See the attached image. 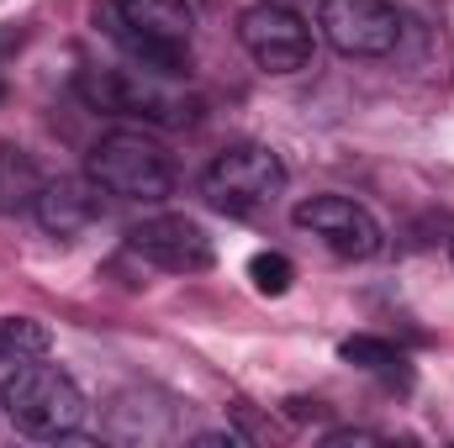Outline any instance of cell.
Returning a JSON list of instances; mask_svg holds the SVG:
<instances>
[{"mask_svg": "<svg viewBox=\"0 0 454 448\" xmlns=\"http://www.w3.org/2000/svg\"><path fill=\"white\" fill-rule=\"evenodd\" d=\"M0 406H5V422L21 438H37V444L74 438L80 422H85V412H90L80 380L69 369H59V364H43V359H27V364L5 369Z\"/></svg>", "mask_w": 454, "mask_h": 448, "instance_id": "6da1fadb", "label": "cell"}, {"mask_svg": "<svg viewBox=\"0 0 454 448\" xmlns=\"http://www.w3.org/2000/svg\"><path fill=\"white\" fill-rule=\"evenodd\" d=\"M90 180L116 196V201H143V206H159L175 196V158L143 137V132H127L116 127L106 132L96 148H90Z\"/></svg>", "mask_w": 454, "mask_h": 448, "instance_id": "7a4b0ae2", "label": "cell"}, {"mask_svg": "<svg viewBox=\"0 0 454 448\" xmlns=\"http://www.w3.org/2000/svg\"><path fill=\"white\" fill-rule=\"evenodd\" d=\"M112 37L148 69L175 74L191 58V5L185 0H112Z\"/></svg>", "mask_w": 454, "mask_h": 448, "instance_id": "3957f363", "label": "cell"}, {"mask_svg": "<svg viewBox=\"0 0 454 448\" xmlns=\"http://www.w3.org/2000/svg\"><path fill=\"white\" fill-rule=\"evenodd\" d=\"M280 190H286V164L264 143H232L201 169V196L227 217H248L270 206Z\"/></svg>", "mask_w": 454, "mask_h": 448, "instance_id": "277c9868", "label": "cell"}, {"mask_svg": "<svg viewBox=\"0 0 454 448\" xmlns=\"http://www.w3.org/2000/svg\"><path fill=\"white\" fill-rule=\"evenodd\" d=\"M80 96L85 106L96 112H112V116H143V121H191L196 106L191 96H175L159 69L148 64H132V69H85L80 74Z\"/></svg>", "mask_w": 454, "mask_h": 448, "instance_id": "5b68a950", "label": "cell"}, {"mask_svg": "<svg viewBox=\"0 0 454 448\" xmlns=\"http://www.w3.org/2000/svg\"><path fill=\"white\" fill-rule=\"evenodd\" d=\"M238 42L264 74H296L312 64V27L280 0H259L238 16Z\"/></svg>", "mask_w": 454, "mask_h": 448, "instance_id": "8992f818", "label": "cell"}, {"mask_svg": "<svg viewBox=\"0 0 454 448\" xmlns=\"http://www.w3.org/2000/svg\"><path fill=\"white\" fill-rule=\"evenodd\" d=\"M317 27L343 58H386L402 37V16L391 0H323Z\"/></svg>", "mask_w": 454, "mask_h": 448, "instance_id": "52a82bcc", "label": "cell"}, {"mask_svg": "<svg viewBox=\"0 0 454 448\" xmlns=\"http://www.w3.org/2000/svg\"><path fill=\"white\" fill-rule=\"evenodd\" d=\"M127 248L164 274H207L217 264L207 227L191 217H148V222L127 227Z\"/></svg>", "mask_w": 454, "mask_h": 448, "instance_id": "ba28073f", "label": "cell"}, {"mask_svg": "<svg viewBox=\"0 0 454 448\" xmlns=\"http://www.w3.org/2000/svg\"><path fill=\"white\" fill-rule=\"evenodd\" d=\"M291 222L301 227V232H312V237H323L339 259H375L386 248L380 222L359 201H348V196H307L291 212Z\"/></svg>", "mask_w": 454, "mask_h": 448, "instance_id": "9c48e42d", "label": "cell"}, {"mask_svg": "<svg viewBox=\"0 0 454 448\" xmlns=\"http://www.w3.org/2000/svg\"><path fill=\"white\" fill-rule=\"evenodd\" d=\"M32 217L48 237H80L101 222V185L96 180H43Z\"/></svg>", "mask_w": 454, "mask_h": 448, "instance_id": "30bf717a", "label": "cell"}, {"mask_svg": "<svg viewBox=\"0 0 454 448\" xmlns=\"http://www.w3.org/2000/svg\"><path fill=\"white\" fill-rule=\"evenodd\" d=\"M37 190H43L37 164H32L21 148H0V217H5V212H32Z\"/></svg>", "mask_w": 454, "mask_h": 448, "instance_id": "8fae6325", "label": "cell"}, {"mask_svg": "<svg viewBox=\"0 0 454 448\" xmlns=\"http://www.w3.org/2000/svg\"><path fill=\"white\" fill-rule=\"evenodd\" d=\"M53 348V333L37 317H0V369H16L27 359H43Z\"/></svg>", "mask_w": 454, "mask_h": 448, "instance_id": "7c38bea8", "label": "cell"}, {"mask_svg": "<svg viewBox=\"0 0 454 448\" xmlns=\"http://www.w3.org/2000/svg\"><path fill=\"white\" fill-rule=\"evenodd\" d=\"M339 359L343 364L370 369V375H386V380H407V359H402V348H391V343H380V337H343Z\"/></svg>", "mask_w": 454, "mask_h": 448, "instance_id": "4fadbf2b", "label": "cell"}, {"mask_svg": "<svg viewBox=\"0 0 454 448\" xmlns=\"http://www.w3.org/2000/svg\"><path fill=\"white\" fill-rule=\"evenodd\" d=\"M248 280H254L259 296H286L291 280H296V264L286 253H254L248 259Z\"/></svg>", "mask_w": 454, "mask_h": 448, "instance_id": "5bb4252c", "label": "cell"}, {"mask_svg": "<svg viewBox=\"0 0 454 448\" xmlns=\"http://www.w3.org/2000/svg\"><path fill=\"white\" fill-rule=\"evenodd\" d=\"M196 444H243L238 433H196Z\"/></svg>", "mask_w": 454, "mask_h": 448, "instance_id": "9a60e30c", "label": "cell"}, {"mask_svg": "<svg viewBox=\"0 0 454 448\" xmlns=\"http://www.w3.org/2000/svg\"><path fill=\"white\" fill-rule=\"evenodd\" d=\"M450 259H454V243H450Z\"/></svg>", "mask_w": 454, "mask_h": 448, "instance_id": "2e32d148", "label": "cell"}]
</instances>
